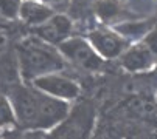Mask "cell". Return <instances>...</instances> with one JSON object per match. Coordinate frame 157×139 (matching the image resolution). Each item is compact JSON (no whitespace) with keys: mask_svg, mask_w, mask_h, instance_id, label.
I'll list each match as a JSON object with an SVG mask.
<instances>
[{"mask_svg":"<svg viewBox=\"0 0 157 139\" xmlns=\"http://www.w3.org/2000/svg\"><path fill=\"white\" fill-rule=\"evenodd\" d=\"M118 59H120V65L126 71L145 73V71H149L151 68H154L157 62V54L143 40H140L137 43H131Z\"/></svg>","mask_w":157,"mask_h":139,"instance_id":"cell-7","label":"cell"},{"mask_svg":"<svg viewBox=\"0 0 157 139\" xmlns=\"http://www.w3.org/2000/svg\"><path fill=\"white\" fill-rule=\"evenodd\" d=\"M44 3L50 5L52 8H58V6H62V5H67L70 0H42Z\"/></svg>","mask_w":157,"mask_h":139,"instance_id":"cell-14","label":"cell"},{"mask_svg":"<svg viewBox=\"0 0 157 139\" xmlns=\"http://www.w3.org/2000/svg\"><path fill=\"white\" fill-rule=\"evenodd\" d=\"M55 45L44 42L42 39H30L17 48V68L25 80L33 82L36 77L61 71L65 66V59L61 51L53 48Z\"/></svg>","mask_w":157,"mask_h":139,"instance_id":"cell-2","label":"cell"},{"mask_svg":"<svg viewBox=\"0 0 157 139\" xmlns=\"http://www.w3.org/2000/svg\"><path fill=\"white\" fill-rule=\"evenodd\" d=\"M31 84L40 91L67 102H72L79 96V85L73 79L61 74L59 71L39 76Z\"/></svg>","mask_w":157,"mask_h":139,"instance_id":"cell-6","label":"cell"},{"mask_svg":"<svg viewBox=\"0 0 157 139\" xmlns=\"http://www.w3.org/2000/svg\"><path fill=\"white\" fill-rule=\"evenodd\" d=\"M22 2L24 0H0V16L8 20L19 19Z\"/></svg>","mask_w":157,"mask_h":139,"instance_id":"cell-11","label":"cell"},{"mask_svg":"<svg viewBox=\"0 0 157 139\" xmlns=\"http://www.w3.org/2000/svg\"><path fill=\"white\" fill-rule=\"evenodd\" d=\"M17 125V116L10 94L0 91V130H11Z\"/></svg>","mask_w":157,"mask_h":139,"instance_id":"cell-10","label":"cell"},{"mask_svg":"<svg viewBox=\"0 0 157 139\" xmlns=\"http://www.w3.org/2000/svg\"><path fill=\"white\" fill-rule=\"evenodd\" d=\"M87 39L104 60L118 59L131 45V40L120 34L117 30H94L87 34Z\"/></svg>","mask_w":157,"mask_h":139,"instance_id":"cell-5","label":"cell"},{"mask_svg":"<svg viewBox=\"0 0 157 139\" xmlns=\"http://www.w3.org/2000/svg\"><path fill=\"white\" fill-rule=\"evenodd\" d=\"M94 122V108L89 104H79L76 108H70L67 118L55 130H52V134L56 137H87L92 131Z\"/></svg>","mask_w":157,"mask_h":139,"instance_id":"cell-4","label":"cell"},{"mask_svg":"<svg viewBox=\"0 0 157 139\" xmlns=\"http://www.w3.org/2000/svg\"><path fill=\"white\" fill-rule=\"evenodd\" d=\"M58 50L61 51L65 60L72 62L73 65L82 70H87V71H97L103 66L104 59L97 53V50L87 37L70 36L58 45Z\"/></svg>","mask_w":157,"mask_h":139,"instance_id":"cell-3","label":"cell"},{"mask_svg":"<svg viewBox=\"0 0 157 139\" xmlns=\"http://www.w3.org/2000/svg\"><path fill=\"white\" fill-rule=\"evenodd\" d=\"M143 42L149 46V48L157 54V28H154V30H151L145 37H143Z\"/></svg>","mask_w":157,"mask_h":139,"instance_id":"cell-13","label":"cell"},{"mask_svg":"<svg viewBox=\"0 0 157 139\" xmlns=\"http://www.w3.org/2000/svg\"><path fill=\"white\" fill-rule=\"evenodd\" d=\"M5 42H6V39H5V36L0 33V53L3 51V48H5Z\"/></svg>","mask_w":157,"mask_h":139,"instance_id":"cell-15","label":"cell"},{"mask_svg":"<svg viewBox=\"0 0 157 139\" xmlns=\"http://www.w3.org/2000/svg\"><path fill=\"white\" fill-rule=\"evenodd\" d=\"M72 28H73L72 20L69 17H65L62 14H55L47 22H44L42 25L34 27V33L44 42L58 46L61 42L70 37Z\"/></svg>","mask_w":157,"mask_h":139,"instance_id":"cell-8","label":"cell"},{"mask_svg":"<svg viewBox=\"0 0 157 139\" xmlns=\"http://www.w3.org/2000/svg\"><path fill=\"white\" fill-rule=\"evenodd\" d=\"M10 98L16 110L17 125L31 131H52L70 113V102L53 98L33 84L14 85Z\"/></svg>","mask_w":157,"mask_h":139,"instance_id":"cell-1","label":"cell"},{"mask_svg":"<svg viewBox=\"0 0 157 139\" xmlns=\"http://www.w3.org/2000/svg\"><path fill=\"white\" fill-rule=\"evenodd\" d=\"M97 12L100 14L101 19L107 20V19H112V17L117 16L118 6H117L115 2H112V0H103V2H100L98 6H97Z\"/></svg>","mask_w":157,"mask_h":139,"instance_id":"cell-12","label":"cell"},{"mask_svg":"<svg viewBox=\"0 0 157 139\" xmlns=\"http://www.w3.org/2000/svg\"><path fill=\"white\" fill-rule=\"evenodd\" d=\"M55 14H56L55 8L44 3L42 0H24L20 6L19 19L24 23H27V25L37 27V25H42L44 22H47Z\"/></svg>","mask_w":157,"mask_h":139,"instance_id":"cell-9","label":"cell"}]
</instances>
